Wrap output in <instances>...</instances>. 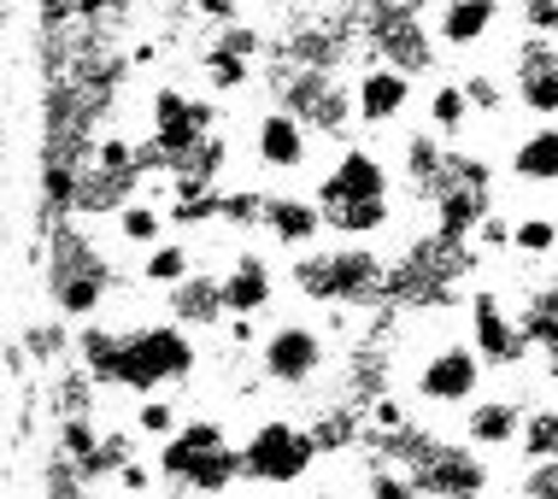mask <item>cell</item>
<instances>
[{
	"label": "cell",
	"instance_id": "obj_1",
	"mask_svg": "<svg viewBox=\"0 0 558 499\" xmlns=\"http://www.w3.org/2000/svg\"><path fill=\"white\" fill-rule=\"evenodd\" d=\"M77 365L95 376V388H118V394H159L171 382H189L201 370V346H194L189 324H135V329H107L88 324L77 329Z\"/></svg>",
	"mask_w": 558,
	"mask_h": 499
},
{
	"label": "cell",
	"instance_id": "obj_2",
	"mask_svg": "<svg viewBox=\"0 0 558 499\" xmlns=\"http://www.w3.org/2000/svg\"><path fill=\"white\" fill-rule=\"evenodd\" d=\"M318 211H324V230L347 235V241H371L395 223V171L388 159L365 142H347L329 171L318 177Z\"/></svg>",
	"mask_w": 558,
	"mask_h": 499
},
{
	"label": "cell",
	"instance_id": "obj_3",
	"mask_svg": "<svg viewBox=\"0 0 558 499\" xmlns=\"http://www.w3.org/2000/svg\"><path fill=\"white\" fill-rule=\"evenodd\" d=\"M376 459L400 464L424 499H482L494 482V471L482 464V447L441 441V435L417 429V423H405L395 435H376Z\"/></svg>",
	"mask_w": 558,
	"mask_h": 499
},
{
	"label": "cell",
	"instance_id": "obj_4",
	"mask_svg": "<svg viewBox=\"0 0 558 499\" xmlns=\"http://www.w3.org/2000/svg\"><path fill=\"white\" fill-rule=\"evenodd\" d=\"M41 277H48V300L59 317L71 324H88L112 294V259L100 253V241L83 230V223H48L41 230Z\"/></svg>",
	"mask_w": 558,
	"mask_h": 499
},
{
	"label": "cell",
	"instance_id": "obj_5",
	"mask_svg": "<svg viewBox=\"0 0 558 499\" xmlns=\"http://www.w3.org/2000/svg\"><path fill=\"white\" fill-rule=\"evenodd\" d=\"M154 471L177 488H189L194 499H223L235 482H247L241 471V447H230L218 417H189L171 441H159Z\"/></svg>",
	"mask_w": 558,
	"mask_h": 499
},
{
	"label": "cell",
	"instance_id": "obj_6",
	"mask_svg": "<svg viewBox=\"0 0 558 499\" xmlns=\"http://www.w3.org/2000/svg\"><path fill=\"white\" fill-rule=\"evenodd\" d=\"M294 289L318 306L359 312V306H383L388 300V259L371 247H318V253H294Z\"/></svg>",
	"mask_w": 558,
	"mask_h": 499
},
{
	"label": "cell",
	"instance_id": "obj_7",
	"mask_svg": "<svg viewBox=\"0 0 558 499\" xmlns=\"http://www.w3.org/2000/svg\"><path fill=\"white\" fill-rule=\"evenodd\" d=\"M359 41L371 48V59L405 71V77H424L441 59V41H435V24L417 19L412 0H359Z\"/></svg>",
	"mask_w": 558,
	"mask_h": 499
},
{
	"label": "cell",
	"instance_id": "obj_8",
	"mask_svg": "<svg viewBox=\"0 0 558 499\" xmlns=\"http://www.w3.org/2000/svg\"><path fill=\"white\" fill-rule=\"evenodd\" d=\"M318 452H324V441L306 423L265 417V423H253V435L241 441V471H247V482H259V488H294V482L312 476Z\"/></svg>",
	"mask_w": 558,
	"mask_h": 499
},
{
	"label": "cell",
	"instance_id": "obj_9",
	"mask_svg": "<svg viewBox=\"0 0 558 499\" xmlns=\"http://www.w3.org/2000/svg\"><path fill=\"white\" fill-rule=\"evenodd\" d=\"M277 106H289L306 130L341 142L347 130L359 124V106H353V83H341V71H306V65H282L277 77Z\"/></svg>",
	"mask_w": 558,
	"mask_h": 499
},
{
	"label": "cell",
	"instance_id": "obj_10",
	"mask_svg": "<svg viewBox=\"0 0 558 499\" xmlns=\"http://www.w3.org/2000/svg\"><path fill=\"white\" fill-rule=\"evenodd\" d=\"M482 382H488V358L476 353L471 341H435L424 358L412 365V394L435 405V412H459V405L482 400Z\"/></svg>",
	"mask_w": 558,
	"mask_h": 499
},
{
	"label": "cell",
	"instance_id": "obj_11",
	"mask_svg": "<svg viewBox=\"0 0 558 499\" xmlns=\"http://www.w3.org/2000/svg\"><path fill=\"white\" fill-rule=\"evenodd\" d=\"M329 365V336L324 329H312V324H277L270 336L259 341V370H265V382H277V388H312L324 376Z\"/></svg>",
	"mask_w": 558,
	"mask_h": 499
},
{
	"label": "cell",
	"instance_id": "obj_12",
	"mask_svg": "<svg viewBox=\"0 0 558 499\" xmlns=\"http://www.w3.org/2000/svg\"><path fill=\"white\" fill-rule=\"evenodd\" d=\"M511 100L541 124H558V36H523L511 48Z\"/></svg>",
	"mask_w": 558,
	"mask_h": 499
},
{
	"label": "cell",
	"instance_id": "obj_13",
	"mask_svg": "<svg viewBox=\"0 0 558 499\" xmlns=\"http://www.w3.org/2000/svg\"><path fill=\"white\" fill-rule=\"evenodd\" d=\"M464 306H471V346L494 370H518L530 358V336H523L518 312H506V300L494 289H471Z\"/></svg>",
	"mask_w": 558,
	"mask_h": 499
},
{
	"label": "cell",
	"instance_id": "obj_14",
	"mask_svg": "<svg viewBox=\"0 0 558 499\" xmlns=\"http://www.w3.org/2000/svg\"><path fill=\"white\" fill-rule=\"evenodd\" d=\"M253 165L270 177H300L312 165V130L300 124L289 106H265L253 118Z\"/></svg>",
	"mask_w": 558,
	"mask_h": 499
},
{
	"label": "cell",
	"instance_id": "obj_15",
	"mask_svg": "<svg viewBox=\"0 0 558 499\" xmlns=\"http://www.w3.org/2000/svg\"><path fill=\"white\" fill-rule=\"evenodd\" d=\"M412 83H417V77H405V71L383 65V59H365V65H359V77H353L359 124H365V130H388V124H400V112L412 106Z\"/></svg>",
	"mask_w": 558,
	"mask_h": 499
},
{
	"label": "cell",
	"instance_id": "obj_16",
	"mask_svg": "<svg viewBox=\"0 0 558 499\" xmlns=\"http://www.w3.org/2000/svg\"><path fill=\"white\" fill-rule=\"evenodd\" d=\"M218 277H223V312L230 317H259L277 300V277H270V259L259 247H235L230 270H218Z\"/></svg>",
	"mask_w": 558,
	"mask_h": 499
},
{
	"label": "cell",
	"instance_id": "obj_17",
	"mask_svg": "<svg viewBox=\"0 0 558 499\" xmlns=\"http://www.w3.org/2000/svg\"><path fill=\"white\" fill-rule=\"evenodd\" d=\"M500 12H506V0H441L435 7V41L452 53H471L494 36Z\"/></svg>",
	"mask_w": 558,
	"mask_h": 499
},
{
	"label": "cell",
	"instance_id": "obj_18",
	"mask_svg": "<svg viewBox=\"0 0 558 499\" xmlns=\"http://www.w3.org/2000/svg\"><path fill=\"white\" fill-rule=\"evenodd\" d=\"M259 230L277 241V247L306 253L312 241L324 235V211H318V200H306V194H265V218H259Z\"/></svg>",
	"mask_w": 558,
	"mask_h": 499
},
{
	"label": "cell",
	"instance_id": "obj_19",
	"mask_svg": "<svg viewBox=\"0 0 558 499\" xmlns=\"http://www.w3.org/2000/svg\"><path fill=\"white\" fill-rule=\"evenodd\" d=\"M523 417H530L523 400H506V394L476 400V405H464V441L482 447V452H506V447H518Z\"/></svg>",
	"mask_w": 558,
	"mask_h": 499
},
{
	"label": "cell",
	"instance_id": "obj_20",
	"mask_svg": "<svg viewBox=\"0 0 558 499\" xmlns=\"http://www.w3.org/2000/svg\"><path fill=\"white\" fill-rule=\"evenodd\" d=\"M518 324H523V336H530V353H541L547 382H558V282H547V289H535L523 300Z\"/></svg>",
	"mask_w": 558,
	"mask_h": 499
},
{
	"label": "cell",
	"instance_id": "obj_21",
	"mask_svg": "<svg viewBox=\"0 0 558 499\" xmlns=\"http://www.w3.org/2000/svg\"><path fill=\"white\" fill-rule=\"evenodd\" d=\"M171 317L177 324H189V329H213L223 324V277H213V270H194L189 282H177L171 289Z\"/></svg>",
	"mask_w": 558,
	"mask_h": 499
},
{
	"label": "cell",
	"instance_id": "obj_22",
	"mask_svg": "<svg viewBox=\"0 0 558 499\" xmlns=\"http://www.w3.org/2000/svg\"><path fill=\"white\" fill-rule=\"evenodd\" d=\"M511 177L530 188H553L558 183V124H535L530 135L511 142Z\"/></svg>",
	"mask_w": 558,
	"mask_h": 499
},
{
	"label": "cell",
	"instance_id": "obj_23",
	"mask_svg": "<svg viewBox=\"0 0 558 499\" xmlns=\"http://www.w3.org/2000/svg\"><path fill=\"white\" fill-rule=\"evenodd\" d=\"M165 223H171V206L142 200V194L112 211V230H118V241H130V247H159V241H165Z\"/></svg>",
	"mask_w": 558,
	"mask_h": 499
},
{
	"label": "cell",
	"instance_id": "obj_24",
	"mask_svg": "<svg viewBox=\"0 0 558 499\" xmlns=\"http://www.w3.org/2000/svg\"><path fill=\"white\" fill-rule=\"evenodd\" d=\"M471 95H464V83H435V95H429V130L441 135V142H459L464 124H471Z\"/></svg>",
	"mask_w": 558,
	"mask_h": 499
},
{
	"label": "cell",
	"instance_id": "obj_25",
	"mask_svg": "<svg viewBox=\"0 0 558 499\" xmlns=\"http://www.w3.org/2000/svg\"><path fill=\"white\" fill-rule=\"evenodd\" d=\"M194 277V247L189 241H159V247H147L142 259V282H154V289H177V282Z\"/></svg>",
	"mask_w": 558,
	"mask_h": 499
},
{
	"label": "cell",
	"instance_id": "obj_26",
	"mask_svg": "<svg viewBox=\"0 0 558 499\" xmlns=\"http://www.w3.org/2000/svg\"><path fill=\"white\" fill-rule=\"evenodd\" d=\"M201 71H206V83H213L218 95H235V88H247V83H253V59H247V53H235V48H223L218 36H213V48H206Z\"/></svg>",
	"mask_w": 558,
	"mask_h": 499
},
{
	"label": "cell",
	"instance_id": "obj_27",
	"mask_svg": "<svg viewBox=\"0 0 558 499\" xmlns=\"http://www.w3.org/2000/svg\"><path fill=\"white\" fill-rule=\"evenodd\" d=\"M518 452H523L530 464L558 459V405H530V417H523V435H518Z\"/></svg>",
	"mask_w": 558,
	"mask_h": 499
},
{
	"label": "cell",
	"instance_id": "obj_28",
	"mask_svg": "<svg viewBox=\"0 0 558 499\" xmlns=\"http://www.w3.org/2000/svg\"><path fill=\"white\" fill-rule=\"evenodd\" d=\"M511 253H523V259H553V253H558V218H547V211L518 218V230H511Z\"/></svg>",
	"mask_w": 558,
	"mask_h": 499
},
{
	"label": "cell",
	"instance_id": "obj_29",
	"mask_svg": "<svg viewBox=\"0 0 558 499\" xmlns=\"http://www.w3.org/2000/svg\"><path fill=\"white\" fill-rule=\"evenodd\" d=\"M365 499H424V494H417V482L405 476L400 464L371 459V471H365Z\"/></svg>",
	"mask_w": 558,
	"mask_h": 499
},
{
	"label": "cell",
	"instance_id": "obj_30",
	"mask_svg": "<svg viewBox=\"0 0 558 499\" xmlns=\"http://www.w3.org/2000/svg\"><path fill=\"white\" fill-rule=\"evenodd\" d=\"M177 429H183V423H177V400L147 394L142 405H135V435H147V441H171Z\"/></svg>",
	"mask_w": 558,
	"mask_h": 499
},
{
	"label": "cell",
	"instance_id": "obj_31",
	"mask_svg": "<svg viewBox=\"0 0 558 499\" xmlns=\"http://www.w3.org/2000/svg\"><path fill=\"white\" fill-rule=\"evenodd\" d=\"M459 83H464V95H471V106L482 118H500L506 112V88H500L494 71H471V77H459Z\"/></svg>",
	"mask_w": 558,
	"mask_h": 499
},
{
	"label": "cell",
	"instance_id": "obj_32",
	"mask_svg": "<svg viewBox=\"0 0 558 499\" xmlns=\"http://www.w3.org/2000/svg\"><path fill=\"white\" fill-rule=\"evenodd\" d=\"M530 36H558V0H518Z\"/></svg>",
	"mask_w": 558,
	"mask_h": 499
},
{
	"label": "cell",
	"instance_id": "obj_33",
	"mask_svg": "<svg viewBox=\"0 0 558 499\" xmlns=\"http://www.w3.org/2000/svg\"><path fill=\"white\" fill-rule=\"evenodd\" d=\"M523 499H558V459L530 464V476H523Z\"/></svg>",
	"mask_w": 558,
	"mask_h": 499
},
{
	"label": "cell",
	"instance_id": "obj_34",
	"mask_svg": "<svg viewBox=\"0 0 558 499\" xmlns=\"http://www.w3.org/2000/svg\"><path fill=\"white\" fill-rule=\"evenodd\" d=\"M511 230H518V223H506V211H488V218L476 223V241L500 253V247H511Z\"/></svg>",
	"mask_w": 558,
	"mask_h": 499
},
{
	"label": "cell",
	"instance_id": "obj_35",
	"mask_svg": "<svg viewBox=\"0 0 558 499\" xmlns=\"http://www.w3.org/2000/svg\"><path fill=\"white\" fill-rule=\"evenodd\" d=\"M118 7H130V0H71V19H77V24H100V19H112Z\"/></svg>",
	"mask_w": 558,
	"mask_h": 499
},
{
	"label": "cell",
	"instance_id": "obj_36",
	"mask_svg": "<svg viewBox=\"0 0 558 499\" xmlns=\"http://www.w3.org/2000/svg\"><path fill=\"white\" fill-rule=\"evenodd\" d=\"M154 476H159V471H147V464H135V459H130V464H124V471H118L112 482H118L124 494H154Z\"/></svg>",
	"mask_w": 558,
	"mask_h": 499
},
{
	"label": "cell",
	"instance_id": "obj_37",
	"mask_svg": "<svg viewBox=\"0 0 558 499\" xmlns=\"http://www.w3.org/2000/svg\"><path fill=\"white\" fill-rule=\"evenodd\" d=\"M194 12H201V19H213L218 29L223 24H241V0H194Z\"/></svg>",
	"mask_w": 558,
	"mask_h": 499
},
{
	"label": "cell",
	"instance_id": "obj_38",
	"mask_svg": "<svg viewBox=\"0 0 558 499\" xmlns=\"http://www.w3.org/2000/svg\"><path fill=\"white\" fill-rule=\"evenodd\" d=\"M253 499H282V494H253Z\"/></svg>",
	"mask_w": 558,
	"mask_h": 499
},
{
	"label": "cell",
	"instance_id": "obj_39",
	"mask_svg": "<svg viewBox=\"0 0 558 499\" xmlns=\"http://www.w3.org/2000/svg\"><path fill=\"white\" fill-rule=\"evenodd\" d=\"M277 7H282V0H277Z\"/></svg>",
	"mask_w": 558,
	"mask_h": 499
}]
</instances>
